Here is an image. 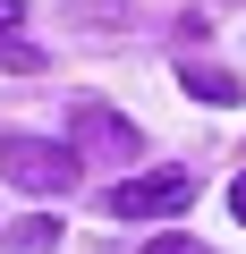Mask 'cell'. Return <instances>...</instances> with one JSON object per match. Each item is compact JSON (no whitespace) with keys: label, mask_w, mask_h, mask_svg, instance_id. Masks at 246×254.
Returning <instances> with one entry per match:
<instances>
[{"label":"cell","mask_w":246,"mask_h":254,"mask_svg":"<svg viewBox=\"0 0 246 254\" xmlns=\"http://www.w3.org/2000/svg\"><path fill=\"white\" fill-rule=\"evenodd\" d=\"M77 144H43V136H0V178L26 195H68L77 187Z\"/></svg>","instance_id":"cell-1"},{"label":"cell","mask_w":246,"mask_h":254,"mask_svg":"<svg viewBox=\"0 0 246 254\" xmlns=\"http://www.w3.org/2000/svg\"><path fill=\"white\" fill-rule=\"evenodd\" d=\"M68 144H77V161L119 170V161H136V127L119 119L110 102H68Z\"/></svg>","instance_id":"cell-2"},{"label":"cell","mask_w":246,"mask_h":254,"mask_svg":"<svg viewBox=\"0 0 246 254\" xmlns=\"http://www.w3.org/2000/svg\"><path fill=\"white\" fill-rule=\"evenodd\" d=\"M187 203H195V178H187V170H136V178L110 187V212H119V220H170V212H187Z\"/></svg>","instance_id":"cell-3"},{"label":"cell","mask_w":246,"mask_h":254,"mask_svg":"<svg viewBox=\"0 0 246 254\" xmlns=\"http://www.w3.org/2000/svg\"><path fill=\"white\" fill-rule=\"evenodd\" d=\"M178 85H187L204 110H229V102H238V76H229V68H212V60H178Z\"/></svg>","instance_id":"cell-4"},{"label":"cell","mask_w":246,"mask_h":254,"mask_svg":"<svg viewBox=\"0 0 246 254\" xmlns=\"http://www.w3.org/2000/svg\"><path fill=\"white\" fill-rule=\"evenodd\" d=\"M9 246H17V254H51V246H60V220H51V212H26V220L9 229Z\"/></svg>","instance_id":"cell-5"},{"label":"cell","mask_w":246,"mask_h":254,"mask_svg":"<svg viewBox=\"0 0 246 254\" xmlns=\"http://www.w3.org/2000/svg\"><path fill=\"white\" fill-rule=\"evenodd\" d=\"M0 68H17V76H34V68H43V51H34V43H9V34H0Z\"/></svg>","instance_id":"cell-6"},{"label":"cell","mask_w":246,"mask_h":254,"mask_svg":"<svg viewBox=\"0 0 246 254\" xmlns=\"http://www.w3.org/2000/svg\"><path fill=\"white\" fill-rule=\"evenodd\" d=\"M145 254H212V246H195V237H153Z\"/></svg>","instance_id":"cell-7"},{"label":"cell","mask_w":246,"mask_h":254,"mask_svg":"<svg viewBox=\"0 0 246 254\" xmlns=\"http://www.w3.org/2000/svg\"><path fill=\"white\" fill-rule=\"evenodd\" d=\"M9 26H26V0H0V34H9Z\"/></svg>","instance_id":"cell-8"},{"label":"cell","mask_w":246,"mask_h":254,"mask_svg":"<svg viewBox=\"0 0 246 254\" xmlns=\"http://www.w3.org/2000/svg\"><path fill=\"white\" fill-rule=\"evenodd\" d=\"M229 212H238V220H246V178H238V187H229Z\"/></svg>","instance_id":"cell-9"}]
</instances>
